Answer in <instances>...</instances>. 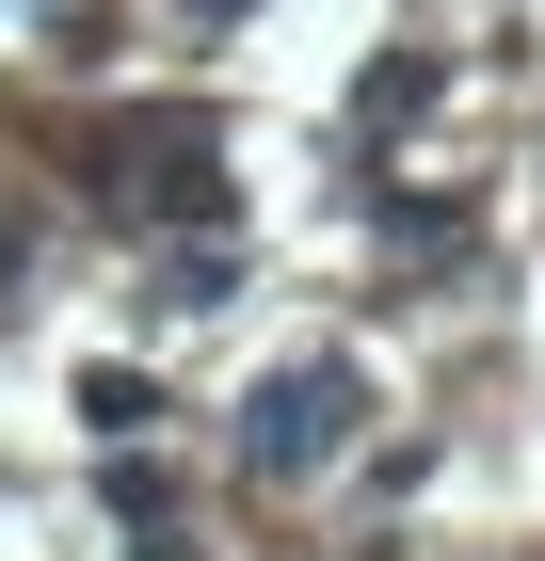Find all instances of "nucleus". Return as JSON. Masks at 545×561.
<instances>
[{"label": "nucleus", "mask_w": 545, "mask_h": 561, "mask_svg": "<svg viewBox=\"0 0 545 561\" xmlns=\"http://www.w3.org/2000/svg\"><path fill=\"white\" fill-rule=\"evenodd\" d=\"M418 96H433V65H418V48H385V65H370V96H353V113H370V129H401Z\"/></svg>", "instance_id": "4"}, {"label": "nucleus", "mask_w": 545, "mask_h": 561, "mask_svg": "<svg viewBox=\"0 0 545 561\" xmlns=\"http://www.w3.org/2000/svg\"><path fill=\"white\" fill-rule=\"evenodd\" d=\"M81 417H96V433H113V449H128V433L161 417V401H145V369H81Z\"/></svg>", "instance_id": "3"}, {"label": "nucleus", "mask_w": 545, "mask_h": 561, "mask_svg": "<svg viewBox=\"0 0 545 561\" xmlns=\"http://www.w3.org/2000/svg\"><path fill=\"white\" fill-rule=\"evenodd\" d=\"M353 417H370V386H353L337 353H289V369L241 401V466H257V481H305V466L353 449Z\"/></svg>", "instance_id": "1"}, {"label": "nucleus", "mask_w": 545, "mask_h": 561, "mask_svg": "<svg viewBox=\"0 0 545 561\" xmlns=\"http://www.w3.org/2000/svg\"><path fill=\"white\" fill-rule=\"evenodd\" d=\"M96 193H113L128 225H225V161H209V129H128L113 161H96Z\"/></svg>", "instance_id": "2"}]
</instances>
